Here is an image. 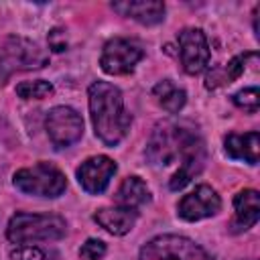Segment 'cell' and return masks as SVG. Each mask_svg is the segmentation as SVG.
I'll list each match as a JSON object with an SVG mask.
<instances>
[{"instance_id": "277c9868", "label": "cell", "mask_w": 260, "mask_h": 260, "mask_svg": "<svg viewBox=\"0 0 260 260\" xmlns=\"http://www.w3.org/2000/svg\"><path fill=\"white\" fill-rule=\"evenodd\" d=\"M49 63V55L39 43L24 37H8L0 45V81L4 83L16 71L41 69Z\"/></svg>"}, {"instance_id": "ba28073f", "label": "cell", "mask_w": 260, "mask_h": 260, "mask_svg": "<svg viewBox=\"0 0 260 260\" xmlns=\"http://www.w3.org/2000/svg\"><path fill=\"white\" fill-rule=\"evenodd\" d=\"M45 128L57 148H67L83 136V118L69 106H55L47 112Z\"/></svg>"}, {"instance_id": "4fadbf2b", "label": "cell", "mask_w": 260, "mask_h": 260, "mask_svg": "<svg viewBox=\"0 0 260 260\" xmlns=\"http://www.w3.org/2000/svg\"><path fill=\"white\" fill-rule=\"evenodd\" d=\"M112 8L118 14L128 16L146 26H152L165 20V4L156 0H124V2H114Z\"/></svg>"}, {"instance_id": "ffe728a7", "label": "cell", "mask_w": 260, "mask_h": 260, "mask_svg": "<svg viewBox=\"0 0 260 260\" xmlns=\"http://www.w3.org/2000/svg\"><path fill=\"white\" fill-rule=\"evenodd\" d=\"M232 102L240 110H244L248 114H256L258 108H260V91L254 85L252 87H244V89H240V91H236L232 95Z\"/></svg>"}, {"instance_id": "5b68a950", "label": "cell", "mask_w": 260, "mask_h": 260, "mask_svg": "<svg viewBox=\"0 0 260 260\" xmlns=\"http://www.w3.org/2000/svg\"><path fill=\"white\" fill-rule=\"evenodd\" d=\"M12 183L18 191L26 195L49 197V199L59 197L67 189V179L61 173V169H57L51 162H43V160L32 167L18 169L12 177Z\"/></svg>"}, {"instance_id": "3957f363", "label": "cell", "mask_w": 260, "mask_h": 260, "mask_svg": "<svg viewBox=\"0 0 260 260\" xmlns=\"http://www.w3.org/2000/svg\"><path fill=\"white\" fill-rule=\"evenodd\" d=\"M67 234V221L55 213H14L6 225V238L12 244H30L41 240H61Z\"/></svg>"}, {"instance_id": "d6986e66", "label": "cell", "mask_w": 260, "mask_h": 260, "mask_svg": "<svg viewBox=\"0 0 260 260\" xmlns=\"http://www.w3.org/2000/svg\"><path fill=\"white\" fill-rule=\"evenodd\" d=\"M55 93V87L51 81L35 79V81H20L16 85V95L22 100H45Z\"/></svg>"}, {"instance_id": "30bf717a", "label": "cell", "mask_w": 260, "mask_h": 260, "mask_svg": "<svg viewBox=\"0 0 260 260\" xmlns=\"http://www.w3.org/2000/svg\"><path fill=\"white\" fill-rule=\"evenodd\" d=\"M219 209H221V199L217 191L209 185H199L179 201L177 215L185 221H199L205 217H213Z\"/></svg>"}, {"instance_id": "44dd1931", "label": "cell", "mask_w": 260, "mask_h": 260, "mask_svg": "<svg viewBox=\"0 0 260 260\" xmlns=\"http://www.w3.org/2000/svg\"><path fill=\"white\" fill-rule=\"evenodd\" d=\"M106 252H108V248H106V244H104L102 240L89 238V240H85V242L81 244V248H79V258H81V260H102V258L106 256Z\"/></svg>"}, {"instance_id": "ac0fdd59", "label": "cell", "mask_w": 260, "mask_h": 260, "mask_svg": "<svg viewBox=\"0 0 260 260\" xmlns=\"http://www.w3.org/2000/svg\"><path fill=\"white\" fill-rule=\"evenodd\" d=\"M152 95L156 98L158 106L162 110H167L169 114H179L183 110V106L187 104V91L183 87H179L175 81L171 79H162L152 87Z\"/></svg>"}, {"instance_id": "2e32d148", "label": "cell", "mask_w": 260, "mask_h": 260, "mask_svg": "<svg viewBox=\"0 0 260 260\" xmlns=\"http://www.w3.org/2000/svg\"><path fill=\"white\" fill-rule=\"evenodd\" d=\"M252 59H256V53H244V55H236L225 65H219V67L211 69L205 77V87L207 89H217L221 85H228V83L236 81L246 71V65Z\"/></svg>"}, {"instance_id": "9a60e30c", "label": "cell", "mask_w": 260, "mask_h": 260, "mask_svg": "<svg viewBox=\"0 0 260 260\" xmlns=\"http://www.w3.org/2000/svg\"><path fill=\"white\" fill-rule=\"evenodd\" d=\"M223 148L228 156L236 160H244L248 165H256L260 158V134L256 130L244 134L232 132L223 138Z\"/></svg>"}, {"instance_id": "5bb4252c", "label": "cell", "mask_w": 260, "mask_h": 260, "mask_svg": "<svg viewBox=\"0 0 260 260\" xmlns=\"http://www.w3.org/2000/svg\"><path fill=\"white\" fill-rule=\"evenodd\" d=\"M138 219V211L132 207H102L93 213V221L112 236H126Z\"/></svg>"}, {"instance_id": "7a4b0ae2", "label": "cell", "mask_w": 260, "mask_h": 260, "mask_svg": "<svg viewBox=\"0 0 260 260\" xmlns=\"http://www.w3.org/2000/svg\"><path fill=\"white\" fill-rule=\"evenodd\" d=\"M87 104L95 136L108 146L120 144L132 124L122 91L110 81H93L87 87Z\"/></svg>"}, {"instance_id": "7402d4cb", "label": "cell", "mask_w": 260, "mask_h": 260, "mask_svg": "<svg viewBox=\"0 0 260 260\" xmlns=\"http://www.w3.org/2000/svg\"><path fill=\"white\" fill-rule=\"evenodd\" d=\"M10 260H47V256L32 244H20L10 252Z\"/></svg>"}, {"instance_id": "52a82bcc", "label": "cell", "mask_w": 260, "mask_h": 260, "mask_svg": "<svg viewBox=\"0 0 260 260\" xmlns=\"http://www.w3.org/2000/svg\"><path fill=\"white\" fill-rule=\"evenodd\" d=\"M142 57H144V51L136 41L114 37L102 49L100 67L108 75H128L134 71V67Z\"/></svg>"}, {"instance_id": "8992f818", "label": "cell", "mask_w": 260, "mask_h": 260, "mask_svg": "<svg viewBox=\"0 0 260 260\" xmlns=\"http://www.w3.org/2000/svg\"><path fill=\"white\" fill-rule=\"evenodd\" d=\"M138 260H213V256L191 238L162 234L140 248Z\"/></svg>"}, {"instance_id": "e0dca14e", "label": "cell", "mask_w": 260, "mask_h": 260, "mask_svg": "<svg viewBox=\"0 0 260 260\" xmlns=\"http://www.w3.org/2000/svg\"><path fill=\"white\" fill-rule=\"evenodd\" d=\"M116 201H118V205H122V207H132V209H136V207L146 205V203L150 201V189L146 187V183H144L140 177L130 175V177H126V179L120 183V187H118V191H116Z\"/></svg>"}, {"instance_id": "7c38bea8", "label": "cell", "mask_w": 260, "mask_h": 260, "mask_svg": "<svg viewBox=\"0 0 260 260\" xmlns=\"http://www.w3.org/2000/svg\"><path fill=\"white\" fill-rule=\"evenodd\" d=\"M260 217V195L256 189H242L234 197V219H232V232L240 234L256 225Z\"/></svg>"}, {"instance_id": "603a6c76", "label": "cell", "mask_w": 260, "mask_h": 260, "mask_svg": "<svg viewBox=\"0 0 260 260\" xmlns=\"http://www.w3.org/2000/svg\"><path fill=\"white\" fill-rule=\"evenodd\" d=\"M49 47L55 53H63L67 49V35L63 28H53L49 32Z\"/></svg>"}, {"instance_id": "6da1fadb", "label": "cell", "mask_w": 260, "mask_h": 260, "mask_svg": "<svg viewBox=\"0 0 260 260\" xmlns=\"http://www.w3.org/2000/svg\"><path fill=\"white\" fill-rule=\"evenodd\" d=\"M146 158L152 167L165 169L179 165L169 179V189L179 191L187 187L205 167V142L201 134L187 122H158L146 144Z\"/></svg>"}, {"instance_id": "8fae6325", "label": "cell", "mask_w": 260, "mask_h": 260, "mask_svg": "<svg viewBox=\"0 0 260 260\" xmlns=\"http://www.w3.org/2000/svg\"><path fill=\"white\" fill-rule=\"evenodd\" d=\"M116 171H118V167L110 156H106V154L89 156L77 167V181L85 193L100 195L108 189Z\"/></svg>"}, {"instance_id": "9c48e42d", "label": "cell", "mask_w": 260, "mask_h": 260, "mask_svg": "<svg viewBox=\"0 0 260 260\" xmlns=\"http://www.w3.org/2000/svg\"><path fill=\"white\" fill-rule=\"evenodd\" d=\"M177 43H179V57H181V65L185 73L197 75L207 69L211 51H209L207 37L201 28L189 26V28L179 30Z\"/></svg>"}]
</instances>
